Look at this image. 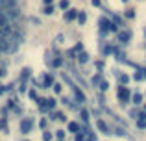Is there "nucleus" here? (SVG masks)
<instances>
[{
  "mask_svg": "<svg viewBox=\"0 0 146 141\" xmlns=\"http://www.w3.org/2000/svg\"><path fill=\"white\" fill-rule=\"evenodd\" d=\"M98 24H100V30H102V33H106V32H109V28H111V24H113V22H109L106 17H102V19L98 21Z\"/></svg>",
  "mask_w": 146,
  "mask_h": 141,
  "instance_id": "1",
  "label": "nucleus"
},
{
  "mask_svg": "<svg viewBox=\"0 0 146 141\" xmlns=\"http://www.w3.org/2000/svg\"><path fill=\"white\" fill-rule=\"evenodd\" d=\"M118 97H120V100H122V102H126V100H129L131 93H129L126 87H118Z\"/></svg>",
  "mask_w": 146,
  "mask_h": 141,
  "instance_id": "2",
  "label": "nucleus"
},
{
  "mask_svg": "<svg viewBox=\"0 0 146 141\" xmlns=\"http://www.w3.org/2000/svg\"><path fill=\"white\" fill-rule=\"evenodd\" d=\"M30 128H32V121H30V119H24L21 123V132H24V134H26V132H30Z\"/></svg>",
  "mask_w": 146,
  "mask_h": 141,
  "instance_id": "3",
  "label": "nucleus"
},
{
  "mask_svg": "<svg viewBox=\"0 0 146 141\" xmlns=\"http://www.w3.org/2000/svg\"><path fill=\"white\" fill-rule=\"evenodd\" d=\"M129 39H131V33L129 32H120L118 33V41H120V43H128Z\"/></svg>",
  "mask_w": 146,
  "mask_h": 141,
  "instance_id": "4",
  "label": "nucleus"
},
{
  "mask_svg": "<svg viewBox=\"0 0 146 141\" xmlns=\"http://www.w3.org/2000/svg\"><path fill=\"white\" fill-rule=\"evenodd\" d=\"M65 19H67V21H74V19H78V11H76V9H68L67 13H65Z\"/></svg>",
  "mask_w": 146,
  "mask_h": 141,
  "instance_id": "5",
  "label": "nucleus"
},
{
  "mask_svg": "<svg viewBox=\"0 0 146 141\" xmlns=\"http://www.w3.org/2000/svg\"><path fill=\"white\" fill-rule=\"evenodd\" d=\"M74 93H76V97H78V100H80V102H83V100H85V97H83V93H82V91L78 89V87H74Z\"/></svg>",
  "mask_w": 146,
  "mask_h": 141,
  "instance_id": "6",
  "label": "nucleus"
},
{
  "mask_svg": "<svg viewBox=\"0 0 146 141\" xmlns=\"http://www.w3.org/2000/svg\"><path fill=\"white\" fill-rule=\"evenodd\" d=\"M43 80H44V84H46V86H44V87L52 86V82H54V80H52V76H50V74H44V76H43Z\"/></svg>",
  "mask_w": 146,
  "mask_h": 141,
  "instance_id": "7",
  "label": "nucleus"
},
{
  "mask_svg": "<svg viewBox=\"0 0 146 141\" xmlns=\"http://www.w3.org/2000/svg\"><path fill=\"white\" fill-rule=\"evenodd\" d=\"M133 102H135V104H141V102H143V97H141L139 93H135L133 95Z\"/></svg>",
  "mask_w": 146,
  "mask_h": 141,
  "instance_id": "8",
  "label": "nucleus"
},
{
  "mask_svg": "<svg viewBox=\"0 0 146 141\" xmlns=\"http://www.w3.org/2000/svg\"><path fill=\"white\" fill-rule=\"evenodd\" d=\"M87 59H89V56H87V54H85V52H83V54H80V58H78V61H80V63H85V61H87Z\"/></svg>",
  "mask_w": 146,
  "mask_h": 141,
  "instance_id": "9",
  "label": "nucleus"
},
{
  "mask_svg": "<svg viewBox=\"0 0 146 141\" xmlns=\"http://www.w3.org/2000/svg\"><path fill=\"white\" fill-rule=\"evenodd\" d=\"M68 130H70V132H78L80 128H78V124H76V123H68Z\"/></svg>",
  "mask_w": 146,
  "mask_h": 141,
  "instance_id": "10",
  "label": "nucleus"
},
{
  "mask_svg": "<svg viewBox=\"0 0 146 141\" xmlns=\"http://www.w3.org/2000/svg\"><path fill=\"white\" fill-rule=\"evenodd\" d=\"M98 128L102 132H107V126H106V123H104V121H98Z\"/></svg>",
  "mask_w": 146,
  "mask_h": 141,
  "instance_id": "11",
  "label": "nucleus"
},
{
  "mask_svg": "<svg viewBox=\"0 0 146 141\" xmlns=\"http://www.w3.org/2000/svg\"><path fill=\"white\" fill-rule=\"evenodd\" d=\"M44 13H46V15H52L54 13V7L50 6V4H48V6H44Z\"/></svg>",
  "mask_w": 146,
  "mask_h": 141,
  "instance_id": "12",
  "label": "nucleus"
},
{
  "mask_svg": "<svg viewBox=\"0 0 146 141\" xmlns=\"http://www.w3.org/2000/svg\"><path fill=\"white\" fill-rule=\"evenodd\" d=\"M37 104H39V108H46V98H39V102H37Z\"/></svg>",
  "mask_w": 146,
  "mask_h": 141,
  "instance_id": "13",
  "label": "nucleus"
},
{
  "mask_svg": "<svg viewBox=\"0 0 146 141\" xmlns=\"http://www.w3.org/2000/svg\"><path fill=\"white\" fill-rule=\"evenodd\" d=\"M46 106H48V108H54V106H56V100H52V98H46Z\"/></svg>",
  "mask_w": 146,
  "mask_h": 141,
  "instance_id": "14",
  "label": "nucleus"
},
{
  "mask_svg": "<svg viewBox=\"0 0 146 141\" xmlns=\"http://www.w3.org/2000/svg\"><path fill=\"white\" fill-rule=\"evenodd\" d=\"M59 6L63 7V9H67V7H68V0H61V2H59Z\"/></svg>",
  "mask_w": 146,
  "mask_h": 141,
  "instance_id": "15",
  "label": "nucleus"
},
{
  "mask_svg": "<svg viewBox=\"0 0 146 141\" xmlns=\"http://www.w3.org/2000/svg\"><path fill=\"white\" fill-rule=\"evenodd\" d=\"M78 21L83 24V22H85V13H78Z\"/></svg>",
  "mask_w": 146,
  "mask_h": 141,
  "instance_id": "16",
  "label": "nucleus"
},
{
  "mask_svg": "<svg viewBox=\"0 0 146 141\" xmlns=\"http://www.w3.org/2000/svg\"><path fill=\"white\" fill-rule=\"evenodd\" d=\"M43 139H44V141H50V139H52V136H50L48 132H44V134H43Z\"/></svg>",
  "mask_w": 146,
  "mask_h": 141,
  "instance_id": "17",
  "label": "nucleus"
},
{
  "mask_svg": "<svg viewBox=\"0 0 146 141\" xmlns=\"http://www.w3.org/2000/svg\"><path fill=\"white\" fill-rule=\"evenodd\" d=\"M126 17H129V19H133V17H135V13H133V9L126 11Z\"/></svg>",
  "mask_w": 146,
  "mask_h": 141,
  "instance_id": "18",
  "label": "nucleus"
},
{
  "mask_svg": "<svg viewBox=\"0 0 146 141\" xmlns=\"http://www.w3.org/2000/svg\"><path fill=\"white\" fill-rule=\"evenodd\" d=\"M133 78H135V80H143L144 76H143V72H135V76H133Z\"/></svg>",
  "mask_w": 146,
  "mask_h": 141,
  "instance_id": "19",
  "label": "nucleus"
},
{
  "mask_svg": "<svg viewBox=\"0 0 146 141\" xmlns=\"http://www.w3.org/2000/svg\"><path fill=\"white\" fill-rule=\"evenodd\" d=\"M6 126H7V123L4 119H0V128H2V130H6Z\"/></svg>",
  "mask_w": 146,
  "mask_h": 141,
  "instance_id": "20",
  "label": "nucleus"
},
{
  "mask_svg": "<svg viewBox=\"0 0 146 141\" xmlns=\"http://www.w3.org/2000/svg\"><path fill=\"white\" fill-rule=\"evenodd\" d=\"M82 119L83 121H89V113H87V112H82Z\"/></svg>",
  "mask_w": 146,
  "mask_h": 141,
  "instance_id": "21",
  "label": "nucleus"
},
{
  "mask_svg": "<svg viewBox=\"0 0 146 141\" xmlns=\"http://www.w3.org/2000/svg\"><path fill=\"white\" fill-rule=\"evenodd\" d=\"M52 65H54V67H59V65H61V59H54Z\"/></svg>",
  "mask_w": 146,
  "mask_h": 141,
  "instance_id": "22",
  "label": "nucleus"
},
{
  "mask_svg": "<svg viewBox=\"0 0 146 141\" xmlns=\"http://www.w3.org/2000/svg\"><path fill=\"white\" fill-rule=\"evenodd\" d=\"M54 91H56V93H59V91H61V86H59V84H56V86H54Z\"/></svg>",
  "mask_w": 146,
  "mask_h": 141,
  "instance_id": "23",
  "label": "nucleus"
},
{
  "mask_svg": "<svg viewBox=\"0 0 146 141\" xmlns=\"http://www.w3.org/2000/svg\"><path fill=\"white\" fill-rule=\"evenodd\" d=\"M100 87H102V91H106L107 89V82H102V84H100Z\"/></svg>",
  "mask_w": 146,
  "mask_h": 141,
  "instance_id": "24",
  "label": "nucleus"
},
{
  "mask_svg": "<svg viewBox=\"0 0 146 141\" xmlns=\"http://www.w3.org/2000/svg\"><path fill=\"white\" fill-rule=\"evenodd\" d=\"M93 6H100V0H93Z\"/></svg>",
  "mask_w": 146,
  "mask_h": 141,
  "instance_id": "25",
  "label": "nucleus"
},
{
  "mask_svg": "<svg viewBox=\"0 0 146 141\" xmlns=\"http://www.w3.org/2000/svg\"><path fill=\"white\" fill-rule=\"evenodd\" d=\"M143 76H144V78H146V69H143Z\"/></svg>",
  "mask_w": 146,
  "mask_h": 141,
  "instance_id": "26",
  "label": "nucleus"
},
{
  "mask_svg": "<svg viewBox=\"0 0 146 141\" xmlns=\"http://www.w3.org/2000/svg\"><path fill=\"white\" fill-rule=\"evenodd\" d=\"M50 2H52V0H44V4H50Z\"/></svg>",
  "mask_w": 146,
  "mask_h": 141,
  "instance_id": "27",
  "label": "nucleus"
},
{
  "mask_svg": "<svg viewBox=\"0 0 146 141\" xmlns=\"http://www.w3.org/2000/svg\"><path fill=\"white\" fill-rule=\"evenodd\" d=\"M0 76H4V71L2 69H0Z\"/></svg>",
  "mask_w": 146,
  "mask_h": 141,
  "instance_id": "28",
  "label": "nucleus"
},
{
  "mask_svg": "<svg viewBox=\"0 0 146 141\" xmlns=\"http://www.w3.org/2000/svg\"><path fill=\"white\" fill-rule=\"evenodd\" d=\"M59 141H61V139H59Z\"/></svg>",
  "mask_w": 146,
  "mask_h": 141,
  "instance_id": "29",
  "label": "nucleus"
}]
</instances>
